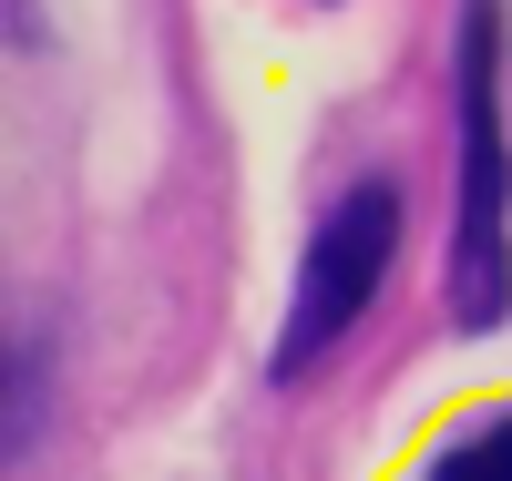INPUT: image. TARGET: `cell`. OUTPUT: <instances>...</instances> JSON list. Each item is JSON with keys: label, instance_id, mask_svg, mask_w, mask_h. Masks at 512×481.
<instances>
[{"label": "cell", "instance_id": "6da1fadb", "mask_svg": "<svg viewBox=\"0 0 512 481\" xmlns=\"http://www.w3.org/2000/svg\"><path fill=\"white\" fill-rule=\"evenodd\" d=\"M461 215H451V328H512V144H502V0H461Z\"/></svg>", "mask_w": 512, "mask_h": 481}, {"label": "cell", "instance_id": "7a4b0ae2", "mask_svg": "<svg viewBox=\"0 0 512 481\" xmlns=\"http://www.w3.org/2000/svg\"><path fill=\"white\" fill-rule=\"evenodd\" d=\"M390 267H400V185H390V174H359V185L318 215L308 256H297V297H287V318H277L267 379L297 389L328 348H349V328L379 308Z\"/></svg>", "mask_w": 512, "mask_h": 481}, {"label": "cell", "instance_id": "3957f363", "mask_svg": "<svg viewBox=\"0 0 512 481\" xmlns=\"http://www.w3.org/2000/svg\"><path fill=\"white\" fill-rule=\"evenodd\" d=\"M420 481H512V410L472 420V430H451V441L420 461Z\"/></svg>", "mask_w": 512, "mask_h": 481}, {"label": "cell", "instance_id": "277c9868", "mask_svg": "<svg viewBox=\"0 0 512 481\" xmlns=\"http://www.w3.org/2000/svg\"><path fill=\"white\" fill-rule=\"evenodd\" d=\"M41 441V338H11V461Z\"/></svg>", "mask_w": 512, "mask_h": 481}]
</instances>
